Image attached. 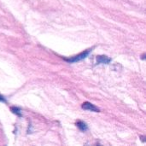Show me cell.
<instances>
[{
  "instance_id": "3",
  "label": "cell",
  "mask_w": 146,
  "mask_h": 146,
  "mask_svg": "<svg viewBox=\"0 0 146 146\" xmlns=\"http://www.w3.org/2000/svg\"><path fill=\"white\" fill-rule=\"evenodd\" d=\"M111 62V59L109 58L106 56H98V63H102V64H108Z\"/></svg>"
},
{
  "instance_id": "1",
  "label": "cell",
  "mask_w": 146,
  "mask_h": 146,
  "mask_svg": "<svg viewBox=\"0 0 146 146\" xmlns=\"http://www.w3.org/2000/svg\"><path fill=\"white\" fill-rule=\"evenodd\" d=\"M89 53H90V50H86V51H84V52H82V53H80V54H79L74 57H71L70 59H66V61L68 62H80V61L85 59L89 55Z\"/></svg>"
},
{
  "instance_id": "5",
  "label": "cell",
  "mask_w": 146,
  "mask_h": 146,
  "mask_svg": "<svg viewBox=\"0 0 146 146\" xmlns=\"http://www.w3.org/2000/svg\"><path fill=\"white\" fill-rule=\"evenodd\" d=\"M11 110H12V112H13L14 114H16V115H19V116H21V110H20V109H19V108H15V107H14V108H11Z\"/></svg>"
},
{
  "instance_id": "4",
  "label": "cell",
  "mask_w": 146,
  "mask_h": 146,
  "mask_svg": "<svg viewBox=\"0 0 146 146\" xmlns=\"http://www.w3.org/2000/svg\"><path fill=\"white\" fill-rule=\"evenodd\" d=\"M76 125H77V127L82 131V132H85V131H86L87 129H88V127H87V125L86 124V123H84L83 121H79L77 123H76Z\"/></svg>"
},
{
  "instance_id": "2",
  "label": "cell",
  "mask_w": 146,
  "mask_h": 146,
  "mask_svg": "<svg viewBox=\"0 0 146 146\" xmlns=\"http://www.w3.org/2000/svg\"><path fill=\"white\" fill-rule=\"evenodd\" d=\"M81 107L85 110H89V111H92V112H99V110L95 105H93L92 104H91L89 102L84 103Z\"/></svg>"
},
{
  "instance_id": "6",
  "label": "cell",
  "mask_w": 146,
  "mask_h": 146,
  "mask_svg": "<svg viewBox=\"0 0 146 146\" xmlns=\"http://www.w3.org/2000/svg\"><path fill=\"white\" fill-rule=\"evenodd\" d=\"M0 101H1V102H4V103L6 102V101H5V99H4V98H3V97H2L1 95H0Z\"/></svg>"
}]
</instances>
